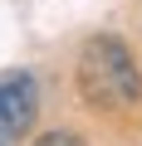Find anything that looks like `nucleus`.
Instances as JSON below:
<instances>
[{
    "label": "nucleus",
    "instance_id": "obj_1",
    "mask_svg": "<svg viewBox=\"0 0 142 146\" xmlns=\"http://www.w3.org/2000/svg\"><path fill=\"white\" fill-rule=\"evenodd\" d=\"M79 93L103 107V112H122L142 98V68L132 58V49L113 34H93L79 54Z\"/></svg>",
    "mask_w": 142,
    "mask_h": 146
},
{
    "label": "nucleus",
    "instance_id": "obj_2",
    "mask_svg": "<svg viewBox=\"0 0 142 146\" xmlns=\"http://www.w3.org/2000/svg\"><path fill=\"white\" fill-rule=\"evenodd\" d=\"M34 112H39V88L25 68H5L0 73V146L5 141H20L30 127H34Z\"/></svg>",
    "mask_w": 142,
    "mask_h": 146
},
{
    "label": "nucleus",
    "instance_id": "obj_3",
    "mask_svg": "<svg viewBox=\"0 0 142 146\" xmlns=\"http://www.w3.org/2000/svg\"><path fill=\"white\" fill-rule=\"evenodd\" d=\"M34 146H83V141H79L74 131H49V136H39Z\"/></svg>",
    "mask_w": 142,
    "mask_h": 146
}]
</instances>
